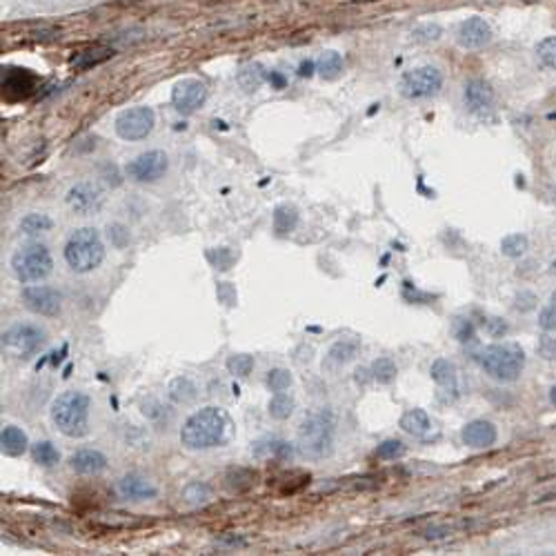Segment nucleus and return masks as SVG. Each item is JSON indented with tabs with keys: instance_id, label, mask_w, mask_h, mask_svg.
Here are the masks:
<instances>
[{
	"instance_id": "obj_45",
	"label": "nucleus",
	"mask_w": 556,
	"mask_h": 556,
	"mask_svg": "<svg viewBox=\"0 0 556 556\" xmlns=\"http://www.w3.org/2000/svg\"><path fill=\"white\" fill-rule=\"evenodd\" d=\"M514 308L519 310V312H530V310H534V308H536V296H534L532 292L523 290L521 294H516Z\"/></svg>"
},
{
	"instance_id": "obj_12",
	"label": "nucleus",
	"mask_w": 556,
	"mask_h": 556,
	"mask_svg": "<svg viewBox=\"0 0 556 556\" xmlns=\"http://www.w3.org/2000/svg\"><path fill=\"white\" fill-rule=\"evenodd\" d=\"M205 101H207V87H205V83H201L196 79L181 81L174 87V91H171V103H174L176 111L183 113V116L194 113Z\"/></svg>"
},
{
	"instance_id": "obj_39",
	"label": "nucleus",
	"mask_w": 556,
	"mask_h": 556,
	"mask_svg": "<svg viewBox=\"0 0 556 556\" xmlns=\"http://www.w3.org/2000/svg\"><path fill=\"white\" fill-rule=\"evenodd\" d=\"M258 454H267V456H274V458H292L294 450L290 443H285V440H267V443H258Z\"/></svg>"
},
{
	"instance_id": "obj_26",
	"label": "nucleus",
	"mask_w": 556,
	"mask_h": 556,
	"mask_svg": "<svg viewBox=\"0 0 556 556\" xmlns=\"http://www.w3.org/2000/svg\"><path fill=\"white\" fill-rule=\"evenodd\" d=\"M316 71L325 81H336L343 74V59L338 51H323L316 61Z\"/></svg>"
},
{
	"instance_id": "obj_41",
	"label": "nucleus",
	"mask_w": 556,
	"mask_h": 556,
	"mask_svg": "<svg viewBox=\"0 0 556 556\" xmlns=\"http://www.w3.org/2000/svg\"><path fill=\"white\" fill-rule=\"evenodd\" d=\"M440 34H443V29H440L436 23H428V25H418L412 31V38L416 43H436Z\"/></svg>"
},
{
	"instance_id": "obj_14",
	"label": "nucleus",
	"mask_w": 556,
	"mask_h": 556,
	"mask_svg": "<svg viewBox=\"0 0 556 556\" xmlns=\"http://www.w3.org/2000/svg\"><path fill=\"white\" fill-rule=\"evenodd\" d=\"M67 205L83 216L93 214L103 207V191L93 183H76L67 191Z\"/></svg>"
},
{
	"instance_id": "obj_19",
	"label": "nucleus",
	"mask_w": 556,
	"mask_h": 556,
	"mask_svg": "<svg viewBox=\"0 0 556 556\" xmlns=\"http://www.w3.org/2000/svg\"><path fill=\"white\" fill-rule=\"evenodd\" d=\"M69 467L76 474H83V476H96L107 470V456L98 450H81L71 454L69 458Z\"/></svg>"
},
{
	"instance_id": "obj_36",
	"label": "nucleus",
	"mask_w": 556,
	"mask_h": 556,
	"mask_svg": "<svg viewBox=\"0 0 556 556\" xmlns=\"http://www.w3.org/2000/svg\"><path fill=\"white\" fill-rule=\"evenodd\" d=\"M263 81H265V74L261 65H249L238 74V83L245 91H256Z\"/></svg>"
},
{
	"instance_id": "obj_24",
	"label": "nucleus",
	"mask_w": 556,
	"mask_h": 556,
	"mask_svg": "<svg viewBox=\"0 0 556 556\" xmlns=\"http://www.w3.org/2000/svg\"><path fill=\"white\" fill-rule=\"evenodd\" d=\"M274 232L276 234H290L294 232V227L298 225V209L294 205H278L274 209Z\"/></svg>"
},
{
	"instance_id": "obj_47",
	"label": "nucleus",
	"mask_w": 556,
	"mask_h": 556,
	"mask_svg": "<svg viewBox=\"0 0 556 556\" xmlns=\"http://www.w3.org/2000/svg\"><path fill=\"white\" fill-rule=\"evenodd\" d=\"M232 263H234V256H232V252H229L227 247L218 249V258L214 261L216 270H229V265H232Z\"/></svg>"
},
{
	"instance_id": "obj_13",
	"label": "nucleus",
	"mask_w": 556,
	"mask_h": 556,
	"mask_svg": "<svg viewBox=\"0 0 556 556\" xmlns=\"http://www.w3.org/2000/svg\"><path fill=\"white\" fill-rule=\"evenodd\" d=\"M456 41L463 49H481L492 41V27L485 18L472 16V18H467V21H463L461 25H458Z\"/></svg>"
},
{
	"instance_id": "obj_25",
	"label": "nucleus",
	"mask_w": 556,
	"mask_h": 556,
	"mask_svg": "<svg viewBox=\"0 0 556 556\" xmlns=\"http://www.w3.org/2000/svg\"><path fill=\"white\" fill-rule=\"evenodd\" d=\"M432 380L438 383L440 388H456V365L448 358H436L430 368Z\"/></svg>"
},
{
	"instance_id": "obj_50",
	"label": "nucleus",
	"mask_w": 556,
	"mask_h": 556,
	"mask_svg": "<svg viewBox=\"0 0 556 556\" xmlns=\"http://www.w3.org/2000/svg\"><path fill=\"white\" fill-rule=\"evenodd\" d=\"M550 400H552V405L556 408V385H554V388L550 390Z\"/></svg>"
},
{
	"instance_id": "obj_17",
	"label": "nucleus",
	"mask_w": 556,
	"mask_h": 556,
	"mask_svg": "<svg viewBox=\"0 0 556 556\" xmlns=\"http://www.w3.org/2000/svg\"><path fill=\"white\" fill-rule=\"evenodd\" d=\"M118 492L123 498H129V501H149V498H156L158 487L147 476L131 472L118 481Z\"/></svg>"
},
{
	"instance_id": "obj_34",
	"label": "nucleus",
	"mask_w": 556,
	"mask_h": 556,
	"mask_svg": "<svg viewBox=\"0 0 556 556\" xmlns=\"http://www.w3.org/2000/svg\"><path fill=\"white\" fill-rule=\"evenodd\" d=\"M398 370L394 365V360L388 358V356H380L372 363V378L383 383V385H388V383H392L396 378Z\"/></svg>"
},
{
	"instance_id": "obj_20",
	"label": "nucleus",
	"mask_w": 556,
	"mask_h": 556,
	"mask_svg": "<svg viewBox=\"0 0 556 556\" xmlns=\"http://www.w3.org/2000/svg\"><path fill=\"white\" fill-rule=\"evenodd\" d=\"M27 434L16 428V425H7L3 428V434H0V450H3V454L7 456H23L27 452Z\"/></svg>"
},
{
	"instance_id": "obj_54",
	"label": "nucleus",
	"mask_w": 556,
	"mask_h": 556,
	"mask_svg": "<svg viewBox=\"0 0 556 556\" xmlns=\"http://www.w3.org/2000/svg\"><path fill=\"white\" fill-rule=\"evenodd\" d=\"M523 3H530V5H532V3H536V0H523Z\"/></svg>"
},
{
	"instance_id": "obj_18",
	"label": "nucleus",
	"mask_w": 556,
	"mask_h": 556,
	"mask_svg": "<svg viewBox=\"0 0 556 556\" xmlns=\"http://www.w3.org/2000/svg\"><path fill=\"white\" fill-rule=\"evenodd\" d=\"M34 85L36 76L27 69H7L3 74V93H7L9 98H27L34 91Z\"/></svg>"
},
{
	"instance_id": "obj_21",
	"label": "nucleus",
	"mask_w": 556,
	"mask_h": 556,
	"mask_svg": "<svg viewBox=\"0 0 556 556\" xmlns=\"http://www.w3.org/2000/svg\"><path fill=\"white\" fill-rule=\"evenodd\" d=\"M360 350V343L358 340H352V338H340L336 340L330 352H328V365L330 368H340V365H348L350 360L356 358Z\"/></svg>"
},
{
	"instance_id": "obj_43",
	"label": "nucleus",
	"mask_w": 556,
	"mask_h": 556,
	"mask_svg": "<svg viewBox=\"0 0 556 556\" xmlns=\"http://www.w3.org/2000/svg\"><path fill=\"white\" fill-rule=\"evenodd\" d=\"M107 236H109V241H111V245L113 247H118V249H123L127 243H129V232H127V227L125 225H109V229H107Z\"/></svg>"
},
{
	"instance_id": "obj_2",
	"label": "nucleus",
	"mask_w": 556,
	"mask_h": 556,
	"mask_svg": "<svg viewBox=\"0 0 556 556\" xmlns=\"http://www.w3.org/2000/svg\"><path fill=\"white\" fill-rule=\"evenodd\" d=\"M336 418L334 412L320 408L303 418L298 428V450L308 458H325L334 452Z\"/></svg>"
},
{
	"instance_id": "obj_6",
	"label": "nucleus",
	"mask_w": 556,
	"mask_h": 556,
	"mask_svg": "<svg viewBox=\"0 0 556 556\" xmlns=\"http://www.w3.org/2000/svg\"><path fill=\"white\" fill-rule=\"evenodd\" d=\"M54 261L49 249L41 243L23 245L11 256V272L21 283H38L51 274Z\"/></svg>"
},
{
	"instance_id": "obj_1",
	"label": "nucleus",
	"mask_w": 556,
	"mask_h": 556,
	"mask_svg": "<svg viewBox=\"0 0 556 556\" xmlns=\"http://www.w3.org/2000/svg\"><path fill=\"white\" fill-rule=\"evenodd\" d=\"M232 436V418L221 408H203L191 414L181 430V443L187 450H212Z\"/></svg>"
},
{
	"instance_id": "obj_29",
	"label": "nucleus",
	"mask_w": 556,
	"mask_h": 556,
	"mask_svg": "<svg viewBox=\"0 0 556 556\" xmlns=\"http://www.w3.org/2000/svg\"><path fill=\"white\" fill-rule=\"evenodd\" d=\"M54 227V221L47 216V214H27L23 221H21V232L25 236H41V234H47L49 229Z\"/></svg>"
},
{
	"instance_id": "obj_35",
	"label": "nucleus",
	"mask_w": 556,
	"mask_h": 556,
	"mask_svg": "<svg viewBox=\"0 0 556 556\" xmlns=\"http://www.w3.org/2000/svg\"><path fill=\"white\" fill-rule=\"evenodd\" d=\"M267 388H270L272 392H285L292 388L294 383V376L290 370H283V368H276V370H270L267 372Z\"/></svg>"
},
{
	"instance_id": "obj_40",
	"label": "nucleus",
	"mask_w": 556,
	"mask_h": 556,
	"mask_svg": "<svg viewBox=\"0 0 556 556\" xmlns=\"http://www.w3.org/2000/svg\"><path fill=\"white\" fill-rule=\"evenodd\" d=\"M403 454H405V445L396 438L383 440V443L376 448V456L380 458V461H396V458H400Z\"/></svg>"
},
{
	"instance_id": "obj_11",
	"label": "nucleus",
	"mask_w": 556,
	"mask_h": 556,
	"mask_svg": "<svg viewBox=\"0 0 556 556\" xmlns=\"http://www.w3.org/2000/svg\"><path fill=\"white\" fill-rule=\"evenodd\" d=\"M23 303L25 308L34 314L41 316H59L63 308V296L59 290L47 285H31L23 290Z\"/></svg>"
},
{
	"instance_id": "obj_15",
	"label": "nucleus",
	"mask_w": 556,
	"mask_h": 556,
	"mask_svg": "<svg viewBox=\"0 0 556 556\" xmlns=\"http://www.w3.org/2000/svg\"><path fill=\"white\" fill-rule=\"evenodd\" d=\"M463 101H465V107L472 111V113H478V116H485V113H490L494 109V89L490 83L481 81V79H474V81H467L465 83V89H463Z\"/></svg>"
},
{
	"instance_id": "obj_28",
	"label": "nucleus",
	"mask_w": 556,
	"mask_h": 556,
	"mask_svg": "<svg viewBox=\"0 0 556 556\" xmlns=\"http://www.w3.org/2000/svg\"><path fill=\"white\" fill-rule=\"evenodd\" d=\"M31 456L41 467H56L61 463V452L56 450L49 440H38V443L31 448Z\"/></svg>"
},
{
	"instance_id": "obj_9",
	"label": "nucleus",
	"mask_w": 556,
	"mask_h": 556,
	"mask_svg": "<svg viewBox=\"0 0 556 556\" xmlns=\"http://www.w3.org/2000/svg\"><path fill=\"white\" fill-rule=\"evenodd\" d=\"M156 116L149 107H131L118 113L116 133L123 141H143L154 129Z\"/></svg>"
},
{
	"instance_id": "obj_51",
	"label": "nucleus",
	"mask_w": 556,
	"mask_h": 556,
	"mask_svg": "<svg viewBox=\"0 0 556 556\" xmlns=\"http://www.w3.org/2000/svg\"><path fill=\"white\" fill-rule=\"evenodd\" d=\"M550 274L556 276V261H552V265H550Z\"/></svg>"
},
{
	"instance_id": "obj_8",
	"label": "nucleus",
	"mask_w": 556,
	"mask_h": 556,
	"mask_svg": "<svg viewBox=\"0 0 556 556\" xmlns=\"http://www.w3.org/2000/svg\"><path fill=\"white\" fill-rule=\"evenodd\" d=\"M167 169H169V161L165 151L151 149L129 161L125 167V174L133 183H156L167 174Z\"/></svg>"
},
{
	"instance_id": "obj_4",
	"label": "nucleus",
	"mask_w": 556,
	"mask_h": 556,
	"mask_svg": "<svg viewBox=\"0 0 556 556\" xmlns=\"http://www.w3.org/2000/svg\"><path fill=\"white\" fill-rule=\"evenodd\" d=\"M478 363L498 383H514L525 370V352L516 343H496L478 354Z\"/></svg>"
},
{
	"instance_id": "obj_3",
	"label": "nucleus",
	"mask_w": 556,
	"mask_h": 556,
	"mask_svg": "<svg viewBox=\"0 0 556 556\" xmlns=\"http://www.w3.org/2000/svg\"><path fill=\"white\" fill-rule=\"evenodd\" d=\"M51 420L65 436L81 438L89 432V396L83 392H65L51 403Z\"/></svg>"
},
{
	"instance_id": "obj_7",
	"label": "nucleus",
	"mask_w": 556,
	"mask_h": 556,
	"mask_svg": "<svg viewBox=\"0 0 556 556\" xmlns=\"http://www.w3.org/2000/svg\"><path fill=\"white\" fill-rule=\"evenodd\" d=\"M398 87L405 98H430V96L438 93V89L443 87V74L430 65L416 67L403 74Z\"/></svg>"
},
{
	"instance_id": "obj_38",
	"label": "nucleus",
	"mask_w": 556,
	"mask_h": 556,
	"mask_svg": "<svg viewBox=\"0 0 556 556\" xmlns=\"http://www.w3.org/2000/svg\"><path fill=\"white\" fill-rule=\"evenodd\" d=\"M536 56L547 69H556V36H550L536 45Z\"/></svg>"
},
{
	"instance_id": "obj_30",
	"label": "nucleus",
	"mask_w": 556,
	"mask_h": 556,
	"mask_svg": "<svg viewBox=\"0 0 556 556\" xmlns=\"http://www.w3.org/2000/svg\"><path fill=\"white\" fill-rule=\"evenodd\" d=\"M169 398L178 403V405H187L196 398V385L189 378H176L169 385Z\"/></svg>"
},
{
	"instance_id": "obj_48",
	"label": "nucleus",
	"mask_w": 556,
	"mask_h": 556,
	"mask_svg": "<svg viewBox=\"0 0 556 556\" xmlns=\"http://www.w3.org/2000/svg\"><path fill=\"white\" fill-rule=\"evenodd\" d=\"M267 81L272 83L274 89H285V85H287V79H285L283 74H278V71H272L270 76H267Z\"/></svg>"
},
{
	"instance_id": "obj_44",
	"label": "nucleus",
	"mask_w": 556,
	"mask_h": 556,
	"mask_svg": "<svg viewBox=\"0 0 556 556\" xmlns=\"http://www.w3.org/2000/svg\"><path fill=\"white\" fill-rule=\"evenodd\" d=\"M454 334H456V338L461 343L474 340V325H472V320L458 318V323L454 325Z\"/></svg>"
},
{
	"instance_id": "obj_53",
	"label": "nucleus",
	"mask_w": 556,
	"mask_h": 556,
	"mask_svg": "<svg viewBox=\"0 0 556 556\" xmlns=\"http://www.w3.org/2000/svg\"><path fill=\"white\" fill-rule=\"evenodd\" d=\"M552 201H554V203H556V185H554V187H552Z\"/></svg>"
},
{
	"instance_id": "obj_49",
	"label": "nucleus",
	"mask_w": 556,
	"mask_h": 556,
	"mask_svg": "<svg viewBox=\"0 0 556 556\" xmlns=\"http://www.w3.org/2000/svg\"><path fill=\"white\" fill-rule=\"evenodd\" d=\"M314 71H316V65H314L312 61H303L300 67H298V76H300V79H310V76H314Z\"/></svg>"
},
{
	"instance_id": "obj_10",
	"label": "nucleus",
	"mask_w": 556,
	"mask_h": 556,
	"mask_svg": "<svg viewBox=\"0 0 556 556\" xmlns=\"http://www.w3.org/2000/svg\"><path fill=\"white\" fill-rule=\"evenodd\" d=\"M47 340L45 330H41L38 325L31 323H18L3 334V345L7 350H14L16 354H21L23 358L34 354L41 345Z\"/></svg>"
},
{
	"instance_id": "obj_27",
	"label": "nucleus",
	"mask_w": 556,
	"mask_h": 556,
	"mask_svg": "<svg viewBox=\"0 0 556 556\" xmlns=\"http://www.w3.org/2000/svg\"><path fill=\"white\" fill-rule=\"evenodd\" d=\"M296 410V400L292 394H285V392H276L270 400V405H267V412H270L272 418L276 420H287Z\"/></svg>"
},
{
	"instance_id": "obj_46",
	"label": "nucleus",
	"mask_w": 556,
	"mask_h": 556,
	"mask_svg": "<svg viewBox=\"0 0 556 556\" xmlns=\"http://www.w3.org/2000/svg\"><path fill=\"white\" fill-rule=\"evenodd\" d=\"M218 298H221L225 305H234V303H236V292H234L232 283H221V285H218Z\"/></svg>"
},
{
	"instance_id": "obj_23",
	"label": "nucleus",
	"mask_w": 556,
	"mask_h": 556,
	"mask_svg": "<svg viewBox=\"0 0 556 556\" xmlns=\"http://www.w3.org/2000/svg\"><path fill=\"white\" fill-rule=\"evenodd\" d=\"M256 483V472L247 467H234L225 474V487L232 494H243L247 490H252Z\"/></svg>"
},
{
	"instance_id": "obj_31",
	"label": "nucleus",
	"mask_w": 556,
	"mask_h": 556,
	"mask_svg": "<svg viewBox=\"0 0 556 556\" xmlns=\"http://www.w3.org/2000/svg\"><path fill=\"white\" fill-rule=\"evenodd\" d=\"M111 56H113V51H109V49H89V51L76 54L71 59V65L76 69H89V67L105 63L107 59H111Z\"/></svg>"
},
{
	"instance_id": "obj_33",
	"label": "nucleus",
	"mask_w": 556,
	"mask_h": 556,
	"mask_svg": "<svg viewBox=\"0 0 556 556\" xmlns=\"http://www.w3.org/2000/svg\"><path fill=\"white\" fill-rule=\"evenodd\" d=\"M209 498H212V490H209L207 483H201V481L189 483V485L183 490V501L189 503V505H194V507L209 503Z\"/></svg>"
},
{
	"instance_id": "obj_37",
	"label": "nucleus",
	"mask_w": 556,
	"mask_h": 556,
	"mask_svg": "<svg viewBox=\"0 0 556 556\" xmlns=\"http://www.w3.org/2000/svg\"><path fill=\"white\" fill-rule=\"evenodd\" d=\"M227 370H229V374L245 378V376H249V372L254 370V358L249 354H234V356L227 358Z\"/></svg>"
},
{
	"instance_id": "obj_22",
	"label": "nucleus",
	"mask_w": 556,
	"mask_h": 556,
	"mask_svg": "<svg viewBox=\"0 0 556 556\" xmlns=\"http://www.w3.org/2000/svg\"><path fill=\"white\" fill-rule=\"evenodd\" d=\"M430 416L425 410H410L400 416V430L412 436H425L430 432Z\"/></svg>"
},
{
	"instance_id": "obj_42",
	"label": "nucleus",
	"mask_w": 556,
	"mask_h": 556,
	"mask_svg": "<svg viewBox=\"0 0 556 556\" xmlns=\"http://www.w3.org/2000/svg\"><path fill=\"white\" fill-rule=\"evenodd\" d=\"M539 354L545 360H554L556 358V330L545 332L539 340Z\"/></svg>"
},
{
	"instance_id": "obj_16",
	"label": "nucleus",
	"mask_w": 556,
	"mask_h": 556,
	"mask_svg": "<svg viewBox=\"0 0 556 556\" xmlns=\"http://www.w3.org/2000/svg\"><path fill=\"white\" fill-rule=\"evenodd\" d=\"M496 425L490 423V420L485 418H476V420H470V423L463 428L461 432V438L463 443L467 448H474V450H485V448H492L496 443Z\"/></svg>"
},
{
	"instance_id": "obj_5",
	"label": "nucleus",
	"mask_w": 556,
	"mask_h": 556,
	"mask_svg": "<svg viewBox=\"0 0 556 556\" xmlns=\"http://www.w3.org/2000/svg\"><path fill=\"white\" fill-rule=\"evenodd\" d=\"M105 258V245L93 227H81L71 232L65 243V261L76 274L93 272Z\"/></svg>"
},
{
	"instance_id": "obj_32",
	"label": "nucleus",
	"mask_w": 556,
	"mask_h": 556,
	"mask_svg": "<svg viewBox=\"0 0 556 556\" xmlns=\"http://www.w3.org/2000/svg\"><path fill=\"white\" fill-rule=\"evenodd\" d=\"M530 249V241L525 234H507L501 241V252L507 258H521Z\"/></svg>"
},
{
	"instance_id": "obj_52",
	"label": "nucleus",
	"mask_w": 556,
	"mask_h": 556,
	"mask_svg": "<svg viewBox=\"0 0 556 556\" xmlns=\"http://www.w3.org/2000/svg\"><path fill=\"white\" fill-rule=\"evenodd\" d=\"M550 305H552V308H556V292L550 296Z\"/></svg>"
}]
</instances>
